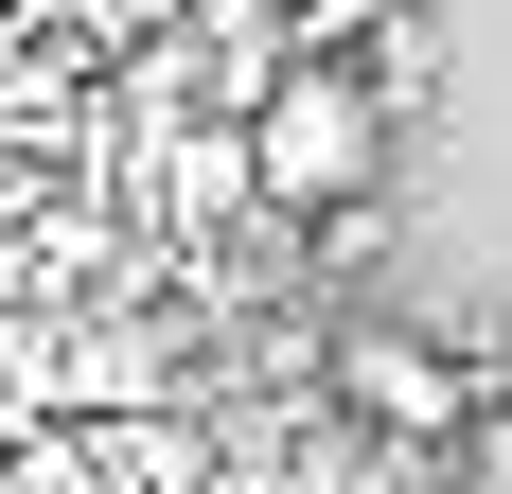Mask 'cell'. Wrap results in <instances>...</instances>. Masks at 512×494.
Segmentation results:
<instances>
[{"label": "cell", "instance_id": "6da1fadb", "mask_svg": "<svg viewBox=\"0 0 512 494\" xmlns=\"http://www.w3.org/2000/svg\"><path fill=\"white\" fill-rule=\"evenodd\" d=\"M230 159H248L265 212H336V195H371V177H389V106H371L336 53H283V71L230 106Z\"/></svg>", "mask_w": 512, "mask_h": 494}, {"label": "cell", "instance_id": "3957f363", "mask_svg": "<svg viewBox=\"0 0 512 494\" xmlns=\"http://www.w3.org/2000/svg\"><path fill=\"white\" fill-rule=\"evenodd\" d=\"M301 247H318V265H371V247H389V195H336V212H301Z\"/></svg>", "mask_w": 512, "mask_h": 494}, {"label": "cell", "instance_id": "7a4b0ae2", "mask_svg": "<svg viewBox=\"0 0 512 494\" xmlns=\"http://www.w3.org/2000/svg\"><path fill=\"white\" fill-rule=\"evenodd\" d=\"M318 371H336V406H354V424H389L407 459H442V442L477 424L460 353H442V336H407V318H336V336H318Z\"/></svg>", "mask_w": 512, "mask_h": 494}]
</instances>
